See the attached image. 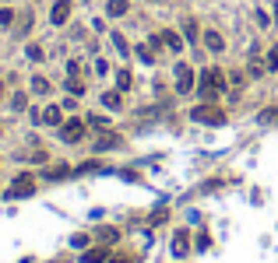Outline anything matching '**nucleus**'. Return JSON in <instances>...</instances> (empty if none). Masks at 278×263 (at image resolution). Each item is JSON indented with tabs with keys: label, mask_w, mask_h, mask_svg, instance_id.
<instances>
[{
	"label": "nucleus",
	"mask_w": 278,
	"mask_h": 263,
	"mask_svg": "<svg viewBox=\"0 0 278 263\" xmlns=\"http://www.w3.org/2000/svg\"><path fill=\"white\" fill-rule=\"evenodd\" d=\"M162 46H169L173 53H180V49H183V39H180L176 32H169V28H166V32H162Z\"/></svg>",
	"instance_id": "f8f14e48"
},
{
	"label": "nucleus",
	"mask_w": 278,
	"mask_h": 263,
	"mask_svg": "<svg viewBox=\"0 0 278 263\" xmlns=\"http://www.w3.org/2000/svg\"><path fill=\"white\" fill-rule=\"evenodd\" d=\"M116 88H120V91L131 88V70H120V74H116Z\"/></svg>",
	"instance_id": "dca6fc26"
},
{
	"label": "nucleus",
	"mask_w": 278,
	"mask_h": 263,
	"mask_svg": "<svg viewBox=\"0 0 278 263\" xmlns=\"http://www.w3.org/2000/svg\"><path fill=\"white\" fill-rule=\"evenodd\" d=\"M11 21H14V14H11V11L4 7V11H0V25H11Z\"/></svg>",
	"instance_id": "393cba45"
},
{
	"label": "nucleus",
	"mask_w": 278,
	"mask_h": 263,
	"mask_svg": "<svg viewBox=\"0 0 278 263\" xmlns=\"http://www.w3.org/2000/svg\"><path fill=\"white\" fill-rule=\"evenodd\" d=\"M176 91H180V95H190V91H194V70L187 64L176 67Z\"/></svg>",
	"instance_id": "39448f33"
},
{
	"label": "nucleus",
	"mask_w": 278,
	"mask_h": 263,
	"mask_svg": "<svg viewBox=\"0 0 278 263\" xmlns=\"http://www.w3.org/2000/svg\"><path fill=\"white\" fill-rule=\"evenodd\" d=\"M190 120L194 123H208V127H222L225 123V113L218 106H194L190 109Z\"/></svg>",
	"instance_id": "f03ea898"
},
{
	"label": "nucleus",
	"mask_w": 278,
	"mask_h": 263,
	"mask_svg": "<svg viewBox=\"0 0 278 263\" xmlns=\"http://www.w3.org/2000/svg\"><path fill=\"white\" fill-rule=\"evenodd\" d=\"M77 70H81V64H77V60H70V64H67V74H70V77H77Z\"/></svg>",
	"instance_id": "a878e982"
},
{
	"label": "nucleus",
	"mask_w": 278,
	"mask_h": 263,
	"mask_svg": "<svg viewBox=\"0 0 278 263\" xmlns=\"http://www.w3.org/2000/svg\"><path fill=\"white\" fill-rule=\"evenodd\" d=\"M187 249H190L187 232H176V235H173V253H176V256H187Z\"/></svg>",
	"instance_id": "9d476101"
},
{
	"label": "nucleus",
	"mask_w": 278,
	"mask_h": 263,
	"mask_svg": "<svg viewBox=\"0 0 278 263\" xmlns=\"http://www.w3.org/2000/svg\"><path fill=\"white\" fill-rule=\"evenodd\" d=\"M64 120V113H60V106H46L43 113H39V123H46V127H57Z\"/></svg>",
	"instance_id": "0eeeda50"
},
{
	"label": "nucleus",
	"mask_w": 278,
	"mask_h": 263,
	"mask_svg": "<svg viewBox=\"0 0 278 263\" xmlns=\"http://www.w3.org/2000/svg\"><path fill=\"white\" fill-rule=\"evenodd\" d=\"M127 7H131L127 0H109V7H106V11H109V18H124V14H127Z\"/></svg>",
	"instance_id": "ddd939ff"
},
{
	"label": "nucleus",
	"mask_w": 278,
	"mask_h": 263,
	"mask_svg": "<svg viewBox=\"0 0 278 263\" xmlns=\"http://www.w3.org/2000/svg\"><path fill=\"white\" fill-rule=\"evenodd\" d=\"M67 18H70V0H57L53 11H50V21H53V25H64Z\"/></svg>",
	"instance_id": "423d86ee"
},
{
	"label": "nucleus",
	"mask_w": 278,
	"mask_h": 263,
	"mask_svg": "<svg viewBox=\"0 0 278 263\" xmlns=\"http://www.w3.org/2000/svg\"><path fill=\"white\" fill-rule=\"evenodd\" d=\"M106 260H109V246H95L85 253V263H106Z\"/></svg>",
	"instance_id": "1a4fd4ad"
},
{
	"label": "nucleus",
	"mask_w": 278,
	"mask_h": 263,
	"mask_svg": "<svg viewBox=\"0 0 278 263\" xmlns=\"http://www.w3.org/2000/svg\"><path fill=\"white\" fill-rule=\"evenodd\" d=\"M268 70H278V46H271V53H268Z\"/></svg>",
	"instance_id": "412c9836"
},
{
	"label": "nucleus",
	"mask_w": 278,
	"mask_h": 263,
	"mask_svg": "<svg viewBox=\"0 0 278 263\" xmlns=\"http://www.w3.org/2000/svg\"><path fill=\"white\" fill-rule=\"evenodd\" d=\"M197 88H201V95H205V98H215V95L225 88V74H222L218 67H208V70L201 74V84H197Z\"/></svg>",
	"instance_id": "f257e3e1"
},
{
	"label": "nucleus",
	"mask_w": 278,
	"mask_h": 263,
	"mask_svg": "<svg viewBox=\"0 0 278 263\" xmlns=\"http://www.w3.org/2000/svg\"><path fill=\"white\" fill-rule=\"evenodd\" d=\"M32 91L35 95H50V81L46 77H32Z\"/></svg>",
	"instance_id": "4468645a"
},
{
	"label": "nucleus",
	"mask_w": 278,
	"mask_h": 263,
	"mask_svg": "<svg viewBox=\"0 0 278 263\" xmlns=\"http://www.w3.org/2000/svg\"><path fill=\"white\" fill-rule=\"evenodd\" d=\"M205 46H208L211 53H222V49H225V42H222V35H218L215 28H211V32H205Z\"/></svg>",
	"instance_id": "9b49d317"
},
{
	"label": "nucleus",
	"mask_w": 278,
	"mask_h": 263,
	"mask_svg": "<svg viewBox=\"0 0 278 263\" xmlns=\"http://www.w3.org/2000/svg\"><path fill=\"white\" fill-rule=\"evenodd\" d=\"M28 60H43V49L39 46H28Z\"/></svg>",
	"instance_id": "5701e85b"
},
{
	"label": "nucleus",
	"mask_w": 278,
	"mask_h": 263,
	"mask_svg": "<svg viewBox=\"0 0 278 263\" xmlns=\"http://www.w3.org/2000/svg\"><path fill=\"white\" fill-rule=\"evenodd\" d=\"M95 151H109V147H120V137L116 133H102V137H95V144H92Z\"/></svg>",
	"instance_id": "6e6552de"
},
{
	"label": "nucleus",
	"mask_w": 278,
	"mask_h": 263,
	"mask_svg": "<svg viewBox=\"0 0 278 263\" xmlns=\"http://www.w3.org/2000/svg\"><path fill=\"white\" fill-rule=\"evenodd\" d=\"M81 133H85V120H67V123L60 127V140H64V144H77Z\"/></svg>",
	"instance_id": "20e7f679"
},
{
	"label": "nucleus",
	"mask_w": 278,
	"mask_h": 263,
	"mask_svg": "<svg viewBox=\"0 0 278 263\" xmlns=\"http://www.w3.org/2000/svg\"><path fill=\"white\" fill-rule=\"evenodd\" d=\"M102 106L106 109H120V91H106L102 95Z\"/></svg>",
	"instance_id": "2eb2a0df"
},
{
	"label": "nucleus",
	"mask_w": 278,
	"mask_h": 263,
	"mask_svg": "<svg viewBox=\"0 0 278 263\" xmlns=\"http://www.w3.org/2000/svg\"><path fill=\"white\" fill-rule=\"evenodd\" d=\"M113 46H116V53H120V57H127V42H124V35H120V32H113Z\"/></svg>",
	"instance_id": "aec40b11"
},
{
	"label": "nucleus",
	"mask_w": 278,
	"mask_h": 263,
	"mask_svg": "<svg viewBox=\"0 0 278 263\" xmlns=\"http://www.w3.org/2000/svg\"><path fill=\"white\" fill-rule=\"evenodd\" d=\"M278 120V109H264V113H261V123H275Z\"/></svg>",
	"instance_id": "4be33fe9"
},
{
	"label": "nucleus",
	"mask_w": 278,
	"mask_h": 263,
	"mask_svg": "<svg viewBox=\"0 0 278 263\" xmlns=\"http://www.w3.org/2000/svg\"><path fill=\"white\" fill-rule=\"evenodd\" d=\"M0 95H4V84H0Z\"/></svg>",
	"instance_id": "bb28decb"
},
{
	"label": "nucleus",
	"mask_w": 278,
	"mask_h": 263,
	"mask_svg": "<svg viewBox=\"0 0 278 263\" xmlns=\"http://www.w3.org/2000/svg\"><path fill=\"white\" fill-rule=\"evenodd\" d=\"M64 176H70L67 165H57V169H50V172H46V179H64Z\"/></svg>",
	"instance_id": "f3484780"
},
{
	"label": "nucleus",
	"mask_w": 278,
	"mask_h": 263,
	"mask_svg": "<svg viewBox=\"0 0 278 263\" xmlns=\"http://www.w3.org/2000/svg\"><path fill=\"white\" fill-rule=\"evenodd\" d=\"M35 193V179L28 176V172H21L14 183H11V190H7V200H21V197H32Z\"/></svg>",
	"instance_id": "7ed1b4c3"
},
{
	"label": "nucleus",
	"mask_w": 278,
	"mask_h": 263,
	"mask_svg": "<svg viewBox=\"0 0 278 263\" xmlns=\"http://www.w3.org/2000/svg\"><path fill=\"white\" fill-rule=\"evenodd\" d=\"M183 35H187L190 42H197V25H194V21H183Z\"/></svg>",
	"instance_id": "6ab92c4d"
},
{
	"label": "nucleus",
	"mask_w": 278,
	"mask_h": 263,
	"mask_svg": "<svg viewBox=\"0 0 278 263\" xmlns=\"http://www.w3.org/2000/svg\"><path fill=\"white\" fill-rule=\"evenodd\" d=\"M70 246H77V249H85V246H88V239H85V235H74V239H70Z\"/></svg>",
	"instance_id": "b1692460"
},
{
	"label": "nucleus",
	"mask_w": 278,
	"mask_h": 263,
	"mask_svg": "<svg viewBox=\"0 0 278 263\" xmlns=\"http://www.w3.org/2000/svg\"><path fill=\"white\" fill-rule=\"evenodd\" d=\"M67 91L70 95H85V84H81L77 77H67Z\"/></svg>",
	"instance_id": "a211bd4d"
}]
</instances>
